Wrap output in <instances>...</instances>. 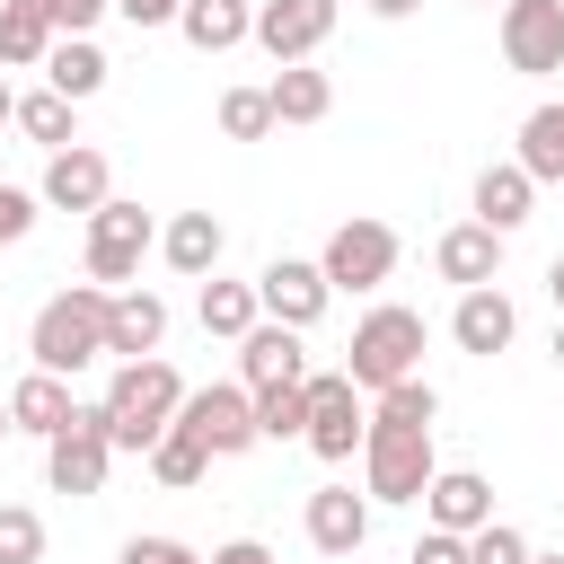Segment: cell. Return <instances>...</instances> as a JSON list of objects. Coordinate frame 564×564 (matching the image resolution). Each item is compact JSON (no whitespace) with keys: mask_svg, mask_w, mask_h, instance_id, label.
<instances>
[{"mask_svg":"<svg viewBox=\"0 0 564 564\" xmlns=\"http://www.w3.org/2000/svg\"><path fill=\"white\" fill-rule=\"evenodd\" d=\"M220 132H229V141H264V132H273V97H264V88H229V97H220Z\"/></svg>","mask_w":564,"mask_h":564,"instance_id":"32","label":"cell"},{"mask_svg":"<svg viewBox=\"0 0 564 564\" xmlns=\"http://www.w3.org/2000/svg\"><path fill=\"white\" fill-rule=\"evenodd\" d=\"M176 26H185V44H194V53H229V44H247L256 9H247V0H185V9H176Z\"/></svg>","mask_w":564,"mask_h":564,"instance_id":"24","label":"cell"},{"mask_svg":"<svg viewBox=\"0 0 564 564\" xmlns=\"http://www.w3.org/2000/svg\"><path fill=\"white\" fill-rule=\"evenodd\" d=\"M256 397V441H291L300 423H308V397H300V379L291 388H247Z\"/></svg>","mask_w":564,"mask_h":564,"instance_id":"31","label":"cell"},{"mask_svg":"<svg viewBox=\"0 0 564 564\" xmlns=\"http://www.w3.org/2000/svg\"><path fill=\"white\" fill-rule=\"evenodd\" d=\"M176 423H185V432H194L212 458H238V449H256V397H247V379H238V388H185Z\"/></svg>","mask_w":564,"mask_h":564,"instance_id":"9","label":"cell"},{"mask_svg":"<svg viewBox=\"0 0 564 564\" xmlns=\"http://www.w3.org/2000/svg\"><path fill=\"white\" fill-rule=\"evenodd\" d=\"M546 300H555V308H564V256H555V264H546Z\"/></svg>","mask_w":564,"mask_h":564,"instance_id":"42","label":"cell"},{"mask_svg":"<svg viewBox=\"0 0 564 564\" xmlns=\"http://www.w3.org/2000/svg\"><path fill=\"white\" fill-rule=\"evenodd\" d=\"M256 317H264V308H256V282H220V273L203 282V335H229V344H238Z\"/></svg>","mask_w":564,"mask_h":564,"instance_id":"29","label":"cell"},{"mask_svg":"<svg viewBox=\"0 0 564 564\" xmlns=\"http://www.w3.org/2000/svg\"><path fill=\"white\" fill-rule=\"evenodd\" d=\"M238 379H247V388H291V379H308L300 326H273V317H256V326L238 335Z\"/></svg>","mask_w":564,"mask_h":564,"instance_id":"15","label":"cell"},{"mask_svg":"<svg viewBox=\"0 0 564 564\" xmlns=\"http://www.w3.org/2000/svg\"><path fill=\"white\" fill-rule=\"evenodd\" d=\"M326 300H335V291H326V273H317V264H300V256H273V264L256 273V308H264L273 326H300V335H308V326L326 317Z\"/></svg>","mask_w":564,"mask_h":564,"instance_id":"11","label":"cell"},{"mask_svg":"<svg viewBox=\"0 0 564 564\" xmlns=\"http://www.w3.org/2000/svg\"><path fill=\"white\" fill-rule=\"evenodd\" d=\"M361 476H370V502H423V485H432V423L370 414L361 423Z\"/></svg>","mask_w":564,"mask_h":564,"instance_id":"3","label":"cell"},{"mask_svg":"<svg viewBox=\"0 0 564 564\" xmlns=\"http://www.w3.org/2000/svg\"><path fill=\"white\" fill-rule=\"evenodd\" d=\"M220 247H229V229H220L212 212H176V220L159 229V256H167L176 273H194V282L220 273Z\"/></svg>","mask_w":564,"mask_h":564,"instance_id":"20","label":"cell"},{"mask_svg":"<svg viewBox=\"0 0 564 564\" xmlns=\"http://www.w3.org/2000/svg\"><path fill=\"white\" fill-rule=\"evenodd\" d=\"M176 405H185V379H176L159 352L123 361V370L106 379V397H97V414H106V441H115V449H150V441L176 423Z\"/></svg>","mask_w":564,"mask_h":564,"instance_id":"2","label":"cell"},{"mask_svg":"<svg viewBox=\"0 0 564 564\" xmlns=\"http://www.w3.org/2000/svg\"><path fill=\"white\" fill-rule=\"evenodd\" d=\"M432 264H441V282L476 291V282H494V273H502V229H485V220H458V229H441Z\"/></svg>","mask_w":564,"mask_h":564,"instance_id":"17","label":"cell"},{"mask_svg":"<svg viewBox=\"0 0 564 564\" xmlns=\"http://www.w3.org/2000/svg\"><path fill=\"white\" fill-rule=\"evenodd\" d=\"M467 564H529V538H520L511 520H485V529L467 538Z\"/></svg>","mask_w":564,"mask_h":564,"instance_id":"34","label":"cell"},{"mask_svg":"<svg viewBox=\"0 0 564 564\" xmlns=\"http://www.w3.org/2000/svg\"><path fill=\"white\" fill-rule=\"evenodd\" d=\"M115 564H203L185 538H123V555Z\"/></svg>","mask_w":564,"mask_h":564,"instance_id":"36","label":"cell"},{"mask_svg":"<svg viewBox=\"0 0 564 564\" xmlns=\"http://www.w3.org/2000/svg\"><path fill=\"white\" fill-rule=\"evenodd\" d=\"M0 564H44V520L26 502H0Z\"/></svg>","mask_w":564,"mask_h":564,"instance_id":"33","label":"cell"},{"mask_svg":"<svg viewBox=\"0 0 564 564\" xmlns=\"http://www.w3.org/2000/svg\"><path fill=\"white\" fill-rule=\"evenodd\" d=\"M361 538H370V502L352 485H317L308 494V546L317 555H352Z\"/></svg>","mask_w":564,"mask_h":564,"instance_id":"19","label":"cell"},{"mask_svg":"<svg viewBox=\"0 0 564 564\" xmlns=\"http://www.w3.org/2000/svg\"><path fill=\"white\" fill-rule=\"evenodd\" d=\"M106 70H115V62H106L88 35H53V53H44V88H62L70 106H79V97H97V88H106Z\"/></svg>","mask_w":564,"mask_h":564,"instance_id":"22","label":"cell"},{"mask_svg":"<svg viewBox=\"0 0 564 564\" xmlns=\"http://www.w3.org/2000/svg\"><path fill=\"white\" fill-rule=\"evenodd\" d=\"M247 35H256L273 62H308V53L335 35V0H264Z\"/></svg>","mask_w":564,"mask_h":564,"instance_id":"12","label":"cell"},{"mask_svg":"<svg viewBox=\"0 0 564 564\" xmlns=\"http://www.w3.org/2000/svg\"><path fill=\"white\" fill-rule=\"evenodd\" d=\"M150 238H159V229H150V212H141V203H115V194H106V203L88 212V282L123 291V282L141 273Z\"/></svg>","mask_w":564,"mask_h":564,"instance_id":"5","label":"cell"},{"mask_svg":"<svg viewBox=\"0 0 564 564\" xmlns=\"http://www.w3.org/2000/svg\"><path fill=\"white\" fill-rule=\"evenodd\" d=\"M106 194H115V167H106V150L70 141V150H53V159H44V203H53V212H97Z\"/></svg>","mask_w":564,"mask_h":564,"instance_id":"13","label":"cell"},{"mask_svg":"<svg viewBox=\"0 0 564 564\" xmlns=\"http://www.w3.org/2000/svg\"><path fill=\"white\" fill-rule=\"evenodd\" d=\"M9 123H18L35 150H70V141H79V123H70V97H62V88H35V97H18V115H9Z\"/></svg>","mask_w":564,"mask_h":564,"instance_id":"27","label":"cell"},{"mask_svg":"<svg viewBox=\"0 0 564 564\" xmlns=\"http://www.w3.org/2000/svg\"><path fill=\"white\" fill-rule=\"evenodd\" d=\"M115 9H123L132 26H176V9H185V0H115Z\"/></svg>","mask_w":564,"mask_h":564,"instance_id":"39","label":"cell"},{"mask_svg":"<svg viewBox=\"0 0 564 564\" xmlns=\"http://www.w3.org/2000/svg\"><path fill=\"white\" fill-rule=\"evenodd\" d=\"M520 167H529V185H564V97L529 106V123H520Z\"/></svg>","mask_w":564,"mask_h":564,"instance_id":"25","label":"cell"},{"mask_svg":"<svg viewBox=\"0 0 564 564\" xmlns=\"http://www.w3.org/2000/svg\"><path fill=\"white\" fill-rule=\"evenodd\" d=\"M405 564H467V538H458V529H423Z\"/></svg>","mask_w":564,"mask_h":564,"instance_id":"38","label":"cell"},{"mask_svg":"<svg viewBox=\"0 0 564 564\" xmlns=\"http://www.w3.org/2000/svg\"><path fill=\"white\" fill-rule=\"evenodd\" d=\"M529 564H564V555H538V546H529Z\"/></svg>","mask_w":564,"mask_h":564,"instance_id":"44","label":"cell"},{"mask_svg":"<svg viewBox=\"0 0 564 564\" xmlns=\"http://www.w3.org/2000/svg\"><path fill=\"white\" fill-rule=\"evenodd\" d=\"M555 370H564V326H555Z\"/></svg>","mask_w":564,"mask_h":564,"instance_id":"45","label":"cell"},{"mask_svg":"<svg viewBox=\"0 0 564 564\" xmlns=\"http://www.w3.org/2000/svg\"><path fill=\"white\" fill-rule=\"evenodd\" d=\"M0 441H9V397H0Z\"/></svg>","mask_w":564,"mask_h":564,"instance_id":"46","label":"cell"},{"mask_svg":"<svg viewBox=\"0 0 564 564\" xmlns=\"http://www.w3.org/2000/svg\"><path fill=\"white\" fill-rule=\"evenodd\" d=\"M9 115H18V88H9V79H0V123H9Z\"/></svg>","mask_w":564,"mask_h":564,"instance_id":"43","label":"cell"},{"mask_svg":"<svg viewBox=\"0 0 564 564\" xmlns=\"http://www.w3.org/2000/svg\"><path fill=\"white\" fill-rule=\"evenodd\" d=\"M529 194H538V185H529V167H520V159H511V167H485V176H476V220L511 238V229L529 220Z\"/></svg>","mask_w":564,"mask_h":564,"instance_id":"26","label":"cell"},{"mask_svg":"<svg viewBox=\"0 0 564 564\" xmlns=\"http://www.w3.org/2000/svg\"><path fill=\"white\" fill-rule=\"evenodd\" d=\"M317 273H326V291H379V282L397 273V229H388V220H344V229L326 238Z\"/></svg>","mask_w":564,"mask_h":564,"instance_id":"7","label":"cell"},{"mask_svg":"<svg viewBox=\"0 0 564 564\" xmlns=\"http://www.w3.org/2000/svg\"><path fill=\"white\" fill-rule=\"evenodd\" d=\"M423 0H370V18H414Z\"/></svg>","mask_w":564,"mask_h":564,"instance_id":"41","label":"cell"},{"mask_svg":"<svg viewBox=\"0 0 564 564\" xmlns=\"http://www.w3.org/2000/svg\"><path fill=\"white\" fill-rule=\"evenodd\" d=\"M141 458H150V476H159V485H203V467H212V449H203L185 423H167V432H159Z\"/></svg>","mask_w":564,"mask_h":564,"instance_id":"30","label":"cell"},{"mask_svg":"<svg viewBox=\"0 0 564 564\" xmlns=\"http://www.w3.org/2000/svg\"><path fill=\"white\" fill-rule=\"evenodd\" d=\"M35 9H44V26H53V35H88L115 0H35Z\"/></svg>","mask_w":564,"mask_h":564,"instance_id":"35","label":"cell"},{"mask_svg":"<svg viewBox=\"0 0 564 564\" xmlns=\"http://www.w3.org/2000/svg\"><path fill=\"white\" fill-rule=\"evenodd\" d=\"M106 458H115V441H106V414H97V405H79V414L44 441L53 494H106Z\"/></svg>","mask_w":564,"mask_h":564,"instance_id":"8","label":"cell"},{"mask_svg":"<svg viewBox=\"0 0 564 564\" xmlns=\"http://www.w3.org/2000/svg\"><path fill=\"white\" fill-rule=\"evenodd\" d=\"M414 361H423V308H370V317L352 326L344 379H352L361 397H379V388L414 379Z\"/></svg>","mask_w":564,"mask_h":564,"instance_id":"4","label":"cell"},{"mask_svg":"<svg viewBox=\"0 0 564 564\" xmlns=\"http://www.w3.org/2000/svg\"><path fill=\"white\" fill-rule=\"evenodd\" d=\"M44 53H53V26H44V9H35V0L0 9V62H9V70H44Z\"/></svg>","mask_w":564,"mask_h":564,"instance_id":"28","label":"cell"},{"mask_svg":"<svg viewBox=\"0 0 564 564\" xmlns=\"http://www.w3.org/2000/svg\"><path fill=\"white\" fill-rule=\"evenodd\" d=\"M264 97H273V123H326V106H335V79H326V70H308V62H282Z\"/></svg>","mask_w":564,"mask_h":564,"instance_id":"23","label":"cell"},{"mask_svg":"<svg viewBox=\"0 0 564 564\" xmlns=\"http://www.w3.org/2000/svg\"><path fill=\"white\" fill-rule=\"evenodd\" d=\"M26 229H35V194L26 185H0V247H18Z\"/></svg>","mask_w":564,"mask_h":564,"instance_id":"37","label":"cell"},{"mask_svg":"<svg viewBox=\"0 0 564 564\" xmlns=\"http://www.w3.org/2000/svg\"><path fill=\"white\" fill-rule=\"evenodd\" d=\"M300 397H308V423H300V441L317 449V458H352L361 449V388L344 379V370H308L300 379Z\"/></svg>","mask_w":564,"mask_h":564,"instance_id":"6","label":"cell"},{"mask_svg":"<svg viewBox=\"0 0 564 564\" xmlns=\"http://www.w3.org/2000/svg\"><path fill=\"white\" fill-rule=\"evenodd\" d=\"M70 414H79V405H70V388H62L53 370H26V379L9 388V432H35V441H53Z\"/></svg>","mask_w":564,"mask_h":564,"instance_id":"21","label":"cell"},{"mask_svg":"<svg viewBox=\"0 0 564 564\" xmlns=\"http://www.w3.org/2000/svg\"><path fill=\"white\" fill-rule=\"evenodd\" d=\"M26 352H35V370H53V379L106 361V282L53 291V300L35 308V326H26Z\"/></svg>","mask_w":564,"mask_h":564,"instance_id":"1","label":"cell"},{"mask_svg":"<svg viewBox=\"0 0 564 564\" xmlns=\"http://www.w3.org/2000/svg\"><path fill=\"white\" fill-rule=\"evenodd\" d=\"M159 344H167V300H159V291H141V282L106 291V352L141 361V352H159Z\"/></svg>","mask_w":564,"mask_h":564,"instance_id":"14","label":"cell"},{"mask_svg":"<svg viewBox=\"0 0 564 564\" xmlns=\"http://www.w3.org/2000/svg\"><path fill=\"white\" fill-rule=\"evenodd\" d=\"M212 564H273V546L264 538H229V546H212Z\"/></svg>","mask_w":564,"mask_h":564,"instance_id":"40","label":"cell"},{"mask_svg":"<svg viewBox=\"0 0 564 564\" xmlns=\"http://www.w3.org/2000/svg\"><path fill=\"white\" fill-rule=\"evenodd\" d=\"M0 9H18V0H0Z\"/></svg>","mask_w":564,"mask_h":564,"instance_id":"47","label":"cell"},{"mask_svg":"<svg viewBox=\"0 0 564 564\" xmlns=\"http://www.w3.org/2000/svg\"><path fill=\"white\" fill-rule=\"evenodd\" d=\"M502 62L520 79L564 70V0H502Z\"/></svg>","mask_w":564,"mask_h":564,"instance_id":"10","label":"cell"},{"mask_svg":"<svg viewBox=\"0 0 564 564\" xmlns=\"http://www.w3.org/2000/svg\"><path fill=\"white\" fill-rule=\"evenodd\" d=\"M423 511H432V529H458V538H476V529L494 520V485H485L476 467H432V485H423Z\"/></svg>","mask_w":564,"mask_h":564,"instance_id":"16","label":"cell"},{"mask_svg":"<svg viewBox=\"0 0 564 564\" xmlns=\"http://www.w3.org/2000/svg\"><path fill=\"white\" fill-rule=\"evenodd\" d=\"M449 335H458V352H502V344L520 335V308H511L494 282H476V291H458V308H449Z\"/></svg>","mask_w":564,"mask_h":564,"instance_id":"18","label":"cell"}]
</instances>
